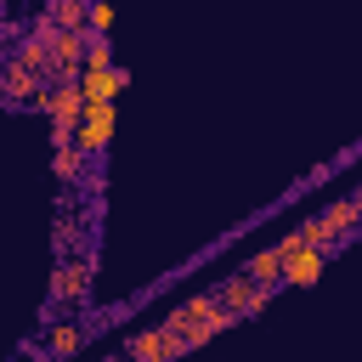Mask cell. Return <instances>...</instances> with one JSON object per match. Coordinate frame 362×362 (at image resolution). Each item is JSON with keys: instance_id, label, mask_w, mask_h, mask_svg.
I'll return each mask as SVG.
<instances>
[{"instance_id": "16", "label": "cell", "mask_w": 362, "mask_h": 362, "mask_svg": "<svg viewBox=\"0 0 362 362\" xmlns=\"http://www.w3.org/2000/svg\"><path fill=\"white\" fill-rule=\"evenodd\" d=\"M113 362H124V356H113Z\"/></svg>"}, {"instance_id": "10", "label": "cell", "mask_w": 362, "mask_h": 362, "mask_svg": "<svg viewBox=\"0 0 362 362\" xmlns=\"http://www.w3.org/2000/svg\"><path fill=\"white\" fill-rule=\"evenodd\" d=\"M243 277L277 294V288H283V255H277V243H272V249H260V255H255V260L243 266Z\"/></svg>"}, {"instance_id": "5", "label": "cell", "mask_w": 362, "mask_h": 362, "mask_svg": "<svg viewBox=\"0 0 362 362\" xmlns=\"http://www.w3.org/2000/svg\"><path fill=\"white\" fill-rule=\"evenodd\" d=\"M113 124H119V107H85V119H79V130H74V147L96 164V158L107 153V141H113Z\"/></svg>"}, {"instance_id": "12", "label": "cell", "mask_w": 362, "mask_h": 362, "mask_svg": "<svg viewBox=\"0 0 362 362\" xmlns=\"http://www.w3.org/2000/svg\"><path fill=\"white\" fill-rule=\"evenodd\" d=\"M51 175H57V181H85V175H90V158H85L79 147H62V153H51Z\"/></svg>"}, {"instance_id": "9", "label": "cell", "mask_w": 362, "mask_h": 362, "mask_svg": "<svg viewBox=\"0 0 362 362\" xmlns=\"http://www.w3.org/2000/svg\"><path fill=\"white\" fill-rule=\"evenodd\" d=\"M85 334H90L85 317L57 322V328H45V351H40V356H51V362H57V356H79V351H85Z\"/></svg>"}, {"instance_id": "14", "label": "cell", "mask_w": 362, "mask_h": 362, "mask_svg": "<svg viewBox=\"0 0 362 362\" xmlns=\"http://www.w3.org/2000/svg\"><path fill=\"white\" fill-rule=\"evenodd\" d=\"M113 28V6L107 0H90V17H85V34H107Z\"/></svg>"}, {"instance_id": "8", "label": "cell", "mask_w": 362, "mask_h": 362, "mask_svg": "<svg viewBox=\"0 0 362 362\" xmlns=\"http://www.w3.org/2000/svg\"><path fill=\"white\" fill-rule=\"evenodd\" d=\"M85 90L79 85H57L51 90V107H45V124H57V130H79V119H85Z\"/></svg>"}, {"instance_id": "1", "label": "cell", "mask_w": 362, "mask_h": 362, "mask_svg": "<svg viewBox=\"0 0 362 362\" xmlns=\"http://www.w3.org/2000/svg\"><path fill=\"white\" fill-rule=\"evenodd\" d=\"M96 283V255H62L51 266V300L57 305H85Z\"/></svg>"}, {"instance_id": "2", "label": "cell", "mask_w": 362, "mask_h": 362, "mask_svg": "<svg viewBox=\"0 0 362 362\" xmlns=\"http://www.w3.org/2000/svg\"><path fill=\"white\" fill-rule=\"evenodd\" d=\"M277 255H283V283H317V277L328 272V255L311 249V243L300 238V226L277 238Z\"/></svg>"}, {"instance_id": "4", "label": "cell", "mask_w": 362, "mask_h": 362, "mask_svg": "<svg viewBox=\"0 0 362 362\" xmlns=\"http://www.w3.org/2000/svg\"><path fill=\"white\" fill-rule=\"evenodd\" d=\"M187 356V339H170L164 328H136L124 339V362H181Z\"/></svg>"}, {"instance_id": "13", "label": "cell", "mask_w": 362, "mask_h": 362, "mask_svg": "<svg viewBox=\"0 0 362 362\" xmlns=\"http://www.w3.org/2000/svg\"><path fill=\"white\" fill-rule=\"evenodd\" d=\"M85 68H119L113 62V34H85Z\"/></svg>"}, {"instance_id": "15", "label": "cell", "mask_w": 362, "mask_h": 362, "mask_svg": "<svg viewBox=\"0 0 362 362\" xmlns=\"http://www.w3.org/2000/svg\"><path fill=\"white\" fill-rule=\"evenodd\" d=\"M74 243H79V221H68V215H62V221H57V260H62Z\"/></svg>"}, {"instance_id": "7", "label": "cell", "mask_w": 362, "mask_h": 362, "mask_svg": "<svg viewBox=\"0 0 362 362\" xmlns=\"http://www.w3.org/2000/svg\"><path fill=\"white\" fill-rule=\"evenodd\" d=\"M40 90H45L40 74H28V68H17V62H0V102H11V107H34Z\"/></svg>"}, {"instance_id": "6", "label": "cell", "mask_w": 362, "mask_h": 362, "mask_svg": "<svg viewBox=\"0 0 362 362\" xmlns=\"http://www.w3.org/2000/svg\"><path fill=\"white\" fill-rule=\"evenodd\" d=\"M79 90H85L90 107H113L119 90H130V74H124V68H85V74H79Z\"/></svg>"}, {"instance_id": "3", "label": "cell", "mask_w": 362, "mask_h": 362, "mask_svg": "<svg viewBox=\"0 0 362 362\" xmlns=\"http://www.w3.org/2000/svg\"><path fill=\"white\" fill-rule=\"evenodd\" d=\"M209 294H215V300H221V305H226V311H232L238 322H249V317H260V311L272 305V288L249 283L243 272H226V277H221V283H215Z\"/></svg>"}, {"instance_id": "11", "label": "cell", "mask_w": 362, "mask_h": 362, "mask_svg": "<svg viewBox=\"0 0 362 362\" xmlns=\"http://www.w3.org/2000/svg\"><path fill=\"white\" fill-rule=\"evenodd\" d=\"M317 215H322L345 243H356V238H362V215H356V204H351V198H334V204H322Z\"/></svg>"}]
</instances>
